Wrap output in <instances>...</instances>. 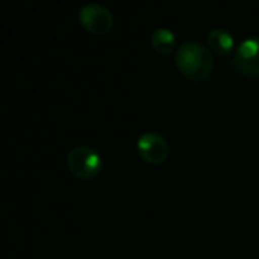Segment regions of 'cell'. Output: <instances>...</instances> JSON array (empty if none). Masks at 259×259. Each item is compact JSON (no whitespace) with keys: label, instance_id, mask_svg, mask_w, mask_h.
<instances>
[{"label":"cell","instance_id":"cell-8","mask_svg":"<svg viewBox=\"0 0 259 259\" xmlns=\"http://www.w3.org/2000/svg\"><path fill=\"white\" fill-rule=\"evenodd\" d=\"M146 259H152V258H146Z\"/></svg>","mask_w":259,"mask_h":259},{"label":"cell","instance_id":"cell-5","mask_svg":"<svg viewBox=\"0 0 259 259\" xmlns=\"http://www.w3.org/2000/svg\"><path fill=\"white\" fill-rule=\"evenodd\" d=\"M137 150L143 161L152 165H159L167 161L170 146L167 140L156 132H146L137 141Z\"/></svg>","mask_w":259,"mask_h":259},{"label":"cell","instance_id":"cell-3","mask_svg":"<svg viewBox=\"0 0 259 259\" xmlns=\"http://www.w3.org/2000/svg\"><path fill=\"white\" fill-rule=\"evenodd\" d=\"M231 65L244 77H259V36L244 39L234 52Z\"/></svg>","mask_w":259,"mask_h":259},{"label":"cell","instance_id":"cell-1","mask_svg":"<svg viewBox=\"0 0 259 259\" xmlns=\"http://www.w3.org/2000/svg\"><path fill=\"white\" fill-rule=\"evenodd\" d=\"M175 62L181 74L193 82L208 79L215 65L212 52L197 41H187L179 46L175 55Z\"/></svg>","mask_w":259,"mask_h":259},{"label":"cell","instance_id":"cell-6","mask_svg":"<svg viewBox=\"0 0 259 259\" xmlns=\"http://www.w3.org/2000/svg\"><path fill=\"white\" fill-rule=\"evenodd\" d=\"M206 47L219 55V56H228V55H234L235 52V41L231 32H228L226 29L222 27H215L212 30H209L208 36H206Z\"/></svg>","mask_w":259,"mask_h":259},{"label":"cell","instance_id":"cell-7","mask_svg":"<svg viewBox=\"0 0 259 259\" xmlns=\"http://www.w3.org/2000/svg\"><path fill=\"white\" fill-rule=\"evenodd\" d=\"M150 44L153 50L161 56H168L176 49V36L173 30L167 27H158L150 36Z\"/></svg>","mask_w":259,"mask_h":259},{"label":"cell","instance_id":"cell-2","mask_svg":"<svg viewBox=\"0 0 259 259\" xmlns=\"http://www.w3.org/2000/svg\"><path fill=\"white\" fill-rule=\"evenodd\" d=\"M68 171L80 181H91L102 173L103 161L97 150L90 146H76L67 155Z\"/></svg>","mask_w":259,"mask_h":259},{"label":"cell","instance_id":"cell-4","mask_svg":"<svg viewBox=\"0 0 259 259\" xmlns=\"http://www.w3.org/2000/svg\"><path fill=\"white\" fill-rule=\"evenodd\" d=\"M79 23L91 35L102 36L112 29L114 15L106 6L100 3H88L79 11Z\"/></svg>","mask_w":259,"mask_h":259}]
</instances>
